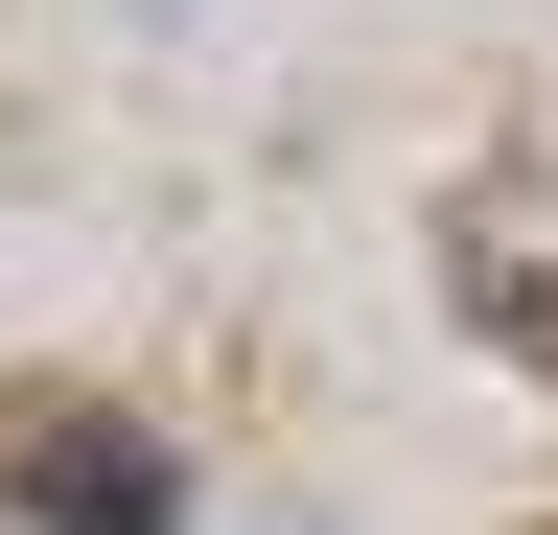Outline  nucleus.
Wrapping results in <instances>:
<instances>
[{
    "mask_svg": "<svg viewBox=\"0 0 558 535\" xmlns=\"http://www.w3.org/2000/svg\"><path fill=\"white\" fill-rule=\"evenodd\" d=\"M442 303L558 396V163H465L442 186Z\"/></svg>",
    "mask_w": 558,
    "mask_h": 535,
    "instance_id": "2",
    "label": "nucleus"
},
{
    "mask_svg": "<svg viewBox=\"0 0 558 535\" xmlns=\"http://www.w3.org/2000/svg\"><path fill=\"white\" fill-rule=\"evenodd\" d=\"M0 535H186V442L117 396H0Z\"/></svg>",
    "mask_w": 558,
    "mask_h": 535,
    "instance_id": "1",
    "label": "nucleus"
}]
</instances>
